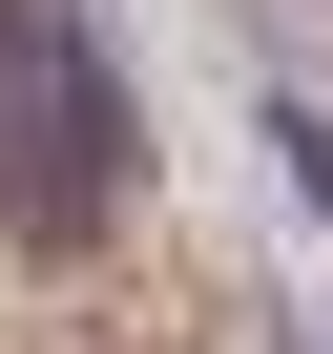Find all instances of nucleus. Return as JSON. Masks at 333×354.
Listing matches in <instances>:
<instances>
[{"label": "nucleus", "instance_id": "1", "mask_svg": "<svg viewBox=\"0 0 333 354\" xmlns=\"http://www.w3.org/2000/svg\"><path fill=\"white\" fill-rule=\"evenodd\" d=\"M125 209V84L63 0H0V230L21 250H84Z\"/></svg>", "mask_w": 333, "mask_h": 354}]
</instances>
